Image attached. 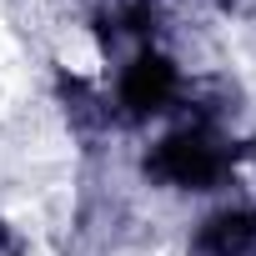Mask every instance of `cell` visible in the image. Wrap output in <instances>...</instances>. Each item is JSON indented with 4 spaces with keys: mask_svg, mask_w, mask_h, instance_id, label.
Returning a JSON list of instances; mask_svg holds the SVG:
<instances>
[{
    "mask_svg": "<svg viewBox=\"0 0 256 256\" xmlns=\"http://www.w3.org/2000/svg\"><path fill=\"white\" fill-rule=\"evenodd\" d=\"M251 241H256V216H216L206 231H201V246L211 251V256H246L251 251Z\"/></svg>",
    "mask_w": 256,
    "mask_h": 256,
    "instance_id": "cell-3",
    "label": "cell"
},
{
    "mask_svg": "<svg viewBox=\"0 0 256 256\" xmlns=\"http://www.w3.org/2000/svg\"><path fill=\"white\" fill-rule=\"evenodd\" d=\"M120 96H126V106H161V100L171 96V66H166V60H156V56L136 60L131 70H126Z\"/></svg>",
    "mask_w": 256,
    "mask_h": 256,
    "instance_id": "cell-2",
    "label": "cell"
},
{
    "mask_svg": "<svg viewBox=\"0 0 256 256\" xmlns=\"http://www.w3.org/2000/svg\"><path fill=\"white\" fill-rule=\"evenodd\" d=\"M156 171H161V176H171L176 186H206V181L221 171V161H216V151H211L201 136H176V141H166V146H161Z\"/></svg>",
    "mask_w": 256,
    "mask_h": 256,
    "instance_id": "cell-1",
    "label": "cell"
}]
</instances>
